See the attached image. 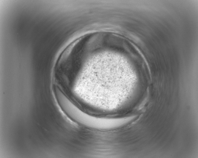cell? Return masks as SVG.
I'll return each mask as SVG.
<instances>
[{"label": "cell", "mask_w": 198, "mask_h": 158, "mask_svg": "<svg viewBox=\"0 0 198 158\" xmlns=\"http://www.w3.org/2000/svg\"><path fill=\"white\" fill-rule=\"evenodd\" d=\"M63 109L76 121L85 126L99 129H106L109 124L108 118L89 116L83 112L71 101L65 104Z\"/></svg>", "instance_id": "6da1fadb"}]
</instances>
